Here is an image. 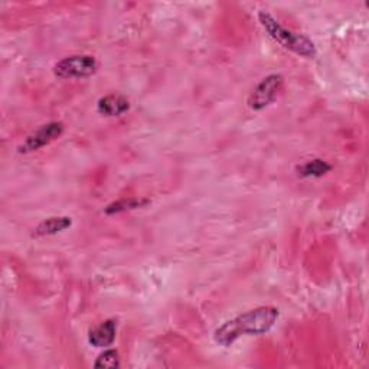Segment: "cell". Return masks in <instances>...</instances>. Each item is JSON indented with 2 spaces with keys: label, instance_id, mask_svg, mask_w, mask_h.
Masks as SVG:
<instances>
[{
  "label": "cell",
  "instance_id": "6da1fadb",
  "mask_svg": "<svg viewBox=\"0 0 369 369\" xmlns=\"http://www.w3.org/2000/svg\"><path fill=\"white\" fill-rule=\"evenodd\" d=\"M277 318L279 310L275 307H257L218 327L214 335L215 342L223 346H231L243 335H263L274 326Z\"/></svg>",
  "mask_w": 369,
  "mask_h": 369
},
{
  "label": "cell",
  "instance_id": "7a4b0ae2",
  "mask_svg": "<svg viewBox=\"0 0 369 369\" xmlns=\"http://www.w3.org/2000/svg\"><path fill=\"white\" fill-rule=\"evenodd\" d=\"M258 19H260L263 28L268 32L271 38L275 42H279L283 48L298 53L304 58L316 57V46L307 38V36L283 28L267 12H260V15H258Z\"/></svg>",
  "mask_w": 369,
  "mask_h": 369
},
{
  "label": "cell",
  "instance_id": "3957f363",
  "mask_svg": "<svg viewBox=\"0 0 369 369\" xmlns=\"http://www.w3.org/2000/svg\"><path fill=\"white\" fill-rule=\"evenodd\" d=\"M97 61L91 55H71L53 67V74L58 78H88L97 71Z\"/></svg>",
  "mask_w": 369,
  "mask_h": 369
},
{
  "label": "cell",
  "instance_id": "277c9868",
  "mask_svg": "<svg viewBox=\"0 0 369 369\" xmlns=\"http://www.w3.org/2000/svg\"><path fill=\"white\" fill-rule=\"evenodd\" d=\"M283 85H284L283 77L277 76V74H273V76L264 78L251 92V96L248 98L250 108L255 110V112H260V110L268 107L271 103L275 101L277 96L280 94Z\"/></svg>",
  "mask_w": 369,
  "mask_h": 369
},
{
  "label": "cell",
  "instance_id": "5b68a950",
  "mask_svg": "<svg viewBox=\"0 0 369 369\" xmlns=\"http://www.w3.org/2000/svg\"><path fill=\"white\" fill-rule=\"evenodd\" d=\"M64 133V124L61 121H52L41 128H38L35 133H32L25 143L19 146V153H31L40 151L41 147L49 144L55 139H58Z\"/></svg>",
  "mask_w": 369,
  "mask_h": 369
},
{
  "label": "cell",
  "instance_id": "8992f818",
  "mask_svg": "<svg viewBox=\"0 0 369 369\" xmlns=\"http://www.w3.org/2000/svg\"><path fill=\"white\" fill-rule=\"evenodd\" d=\"M117 332V322L113 319H108L92 329L88 335V342L96 347H107L112 346L116 341Z\"/></svg>",
  "mask_w": 369,
  "mask_h": 369
},
{
  "label": "cell",
  "instance_id": "52a82bcc",
  "mask_svg": "<svg viewBox=\"0 0 369 369\" xmlns=\"http://www.w3.org/2000/svg\"><path fill=\"white\" fill-rule=\"evenodd\" d=\"M98 113L107 117H119L121 114H124L126 112H128V108H130V103L128 100L123 96H105L103 98H100L98 104Z\"/></svg>",
  "mask_w": 369,
  "mask_h": 369
},
{
  "label": "cell",
  "instance_id": "ba28073f",
  "mask_svg": "<svg viewBox=\"0 0 369 369\" xmlns=\"http://www.w3.org/2000/svg\"><path fill=\"white\" fill-rule=\"evenodd\" d=\"M72 225V219L69 216H52L35 228L33 235L35 237H45V235H53L65 231Z\"/></svg>",
  "mask_w": 369,
  "mask_h": 369
},
{
  "label": "cell",
  "instance_id": "9c48e42d",
  "mask_svg": "<svg viewBox=\"0 0 369 369\" xmlns=\"http://www.w3.org/2000/svg\"><path fill=\"white\" fill-rule=\"evenodd\" d=\"M330 171H332V166L327 162L320 160V159L309 160L298 168L299 175L303 178H322Z\"/></svg>",
  "mask_w": 369,
  "mask_h": 369
},
{
  "label": "cell",
  "instance_id": "30bf717a",
  "mask_svg": "<svg viewBox=\"0 0 369 369\" xmlns=\"http://www.w3.org/2000/svg\"><path fill=\"white\" fill-rule=\"evenodd\" d=\"M96 368H101V369H116L120 366V358H119V352L114 349H108L105 352H103L96 363Z\"/></svg>",
  "mask_w": 369,
  "mask_h": 369
},
{
  "label": "cell",
  "instance_id": "8fae6325",
  "mask_svg": "<svg viewBox=\"0 0 369 369\" xmlns=\"http://www.w3.org/2000/svg\"><path fill=\"white\" fill-rule=\"evenodd\" d=\"M143 204H146V202H140V200H121V202H116V204L108 205L107 209H105V212L107 214H117V212H123L126 209L139 208Z\"/></svg>",
  "mask_w": 369,
  "mask_h": 369
}]
</instances>
